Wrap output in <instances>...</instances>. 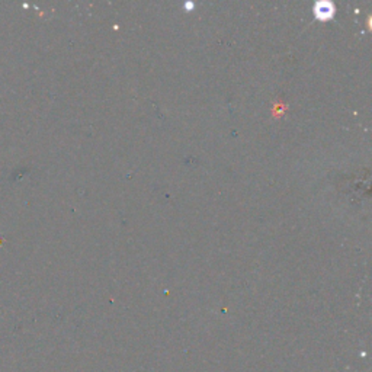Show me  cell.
<instances>
[{
    "label": "cell",
    "mask_w": 372,
    "mask_h": 372,
    "mask_svg": "<svg viewBox=\"0 0 372 372\" xmlns=\"http://www.w3.org/2000/svg\"><path fill=\"white\" fill-rule=\"evenodd\" d=\"M332 13H333L332 5H329V3H319L317 5V9H316L317 17H320V18L324 19V18L332 17Z\"/></svg>",
    "instance_id": "1"
}]
</instances>
